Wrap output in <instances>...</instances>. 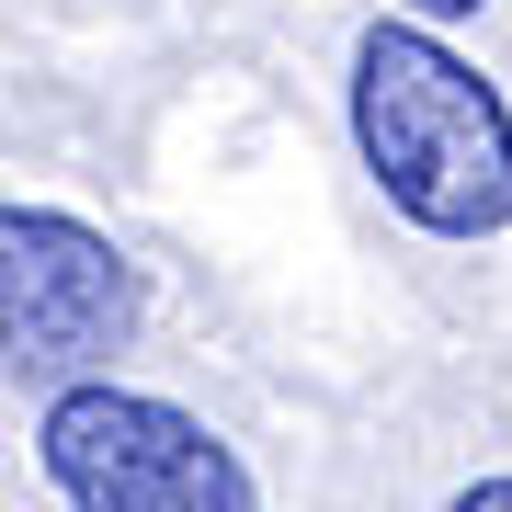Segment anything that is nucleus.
<instances>
[{
  "instance_id": "nucleus-5",
  "label": "nucleus",
  "mask_w": 512,
  "mask_h": 512,
  "mask_svg": "<svg viewBox=\"0 0 512 512\" xmlns=\"http://www.w3.org/2000/svg\"><path fill=\"white\" fill-rule=\"evenodd\" d=\"M421 23H467V12H490V0H410Z\"/></svg>"
},
{
  "instance_id": "nucleus-1",
  "label": "nucleus",
  "mask_w": 512,
  "mask_h": 512,
  "mask_svg": "<svg viewBox=\"0 0 512 512\" xmlns=\"http://www.w3.org/2000/svg\"><path fill=\"white\" fill-rule=\"evenodd\" d=\"M353 148L410 228H433V239L512 228V103L421 12L365 23V46H353Z\"/></svg>"
},
{
  "instance_id": "nucleus-3",
  "label": "nucleus",
  "mask_w": 512,
  "mask_h": 512,
  "mask_svg": "<svg viewBox=\"0 0 512 512\" xmlns=\"http://www.w3.org/2000/svg\"><path fill=\"white\" fill-rule=\"evenodd\" d=\"M137 330L126 251L69 205H0V365L12 376H92Z\"/></svg>"
},
{
  "instance_id": "nucleus-4",
  "label": "nucleus",
  "mask_w": 512,
  "mask_h": 512,
  "mask_svg": "<svg viewBox=\"0 0 512 512\" xmlns=\"http://www.w3.org/2000/svg\"><path fill=\"white\" fill-rule=\"evenodd\" d=\"M444 512H512V478H478V490H456Z\"/></svg>"
},
{
  "instance_id": "nucleus-2",
  "label": "nucleus",
  "mask_w": 512,
  "mask_h": 512,
  "mask_svg": "<svg viewBox=\"0 0 512 512\" xmlns=\"http://www.w3.org/2000/svg\"><path fill=\"white\" fill-rule=\"evenodd\" d=\"M35 467L69 512H262L251 467L194 410L114 376H69L35 421Z\"/></svg>"
}]
</instances>
